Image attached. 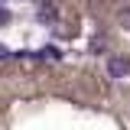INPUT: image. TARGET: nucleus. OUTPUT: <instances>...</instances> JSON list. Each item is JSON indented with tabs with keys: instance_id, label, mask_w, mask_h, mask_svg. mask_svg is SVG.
Returning a JSON list of instances; mask_svg holds the SVG:
<instances>
[{
	"instance_id": "obj_1",
	"label": "nucleus",
	"mask_w": 130,
	"mask_h": 130,
	"mask_svg": "<svg viewBox=\"0 0 130 130\" xmlns=\"http://www.w3.org/2000/svg\"><path fill=\"white\" fill-rule=\"evenodd\" d=\"M107 75L117 78V81L130 78V59L127 55H111V59H107Z\"/></svg>"
},
{
	"instance_id": "obj_2",
	"label": "nucleus",
	"mask_w": 130,
	"mask_h": 130,
	"mask_svg": "<svg viewBox=\"0 0 130 130\" xmlns=\"http://www.w3.org/2000/svg\"><path fill=\"white\" fill-rule=\"evenodd\" d=\"M36 16H39V23H46V26H52V23H59V7L55 3H39L36 7Z\"/></svg>"
},
{
	"instance_id": "obj_3",
	"label": "nucleus",
	"mask_w": 130,
	"mask_h": 130,
	"mask_svg": "<svg viewBox=\"0 0 130 130\" xmlns=\"http://www.w3.org/2000/svg\"><path fill=\"white\" fill-rule=\"evenodd\" d=\"M117 26L130 29V3H127V7H117Z\"/></svg>"
},
{
	"instance_id": "obj_4",
	"label": "nucleus",
	"mask_w": 130,
	"mask_h": 130,
	"mask_svg": "<svg viewBox=\"0 0 130 130\" xmlns=\"http://www.w3.org/2000/svg\"><path fill=\"white\" fill-rule=\"evenodd\" d=\"M59 55H62V52H59L55 46H46V49H39V52H36V59H52V62H55Z\"/></svg>"
},
{
	"instance_id": "obj_5",
	"label": "nucleus",
	"mask_w": 130,
	"mask_h": 130,
	"mask_svg": "<svg viewBox=\"0 0 130 130\" xmlns=\"http://www.w3.org/2000/svg\"><path fill=\"white\" fill-rule=\"evenodd\" d=\"M0 59H10V49L3 46V42H0Z\"/></svg>"
},
{
	"instance_id": "obj_6",
	"label": "nucleus",
	"mask_w": 130,
	"mask_h": 130,
	"mask_svg": "<svg viewBox=\"0 0 130 130\" xmlns=\"http://www.w3.org/2000/svg\"><path fill=\"white\" fill-rule=\"evenodd\" d=\"M7 20H10V13H7V10L0 7V23H7Z\"/></svg>"
}]
</instances>
